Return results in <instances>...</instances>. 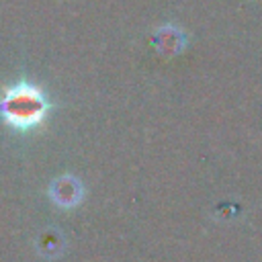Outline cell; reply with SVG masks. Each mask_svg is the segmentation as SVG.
<instances>
[{"label": "cell", "instance_id": "obj_2", "mask_svg": "<svg viewBox=\"0 0 262 262\" xmlns=\"http://www.w3.org/2000/svg\"><path fill=\"white\" fill-rule=\"evenodd\" d=\"M55 201L57 203H61V205H74V203H78L80 201V186H78V182L76 180H72V178H63V180H57L55 182Z\"/></svg>", "mask_w": 262, "mask_h": 262}, {"label": "cell", "instance_id": "obj_1", "mask_svg": "<svg viewBox=\"0 0 262 262\" xmlns=\"http://www.w3.org/2000/svg\"><path fill=\"white\" fill-rule=\"evenodd\" d=\"M49 111V102L41 88L29 82L10 86L0 100V117L14 129H31L39 125Z\"/></svg>", "mask_w": 262, "mask_h": 262}]
</instances>
